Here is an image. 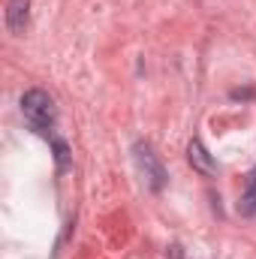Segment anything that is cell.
Instances as JSON below:
<instances>
[{"label":"cell","mask_w":256,"mask_h":259,"mask_svg":"<svg viewBox=\"0 0 256 259\" xmlns=\"http://www.w3.org/2000/svg\"><path fill=\"white\" fill-rule=\"evenodd\" d=\"M133 160H136L139 172L145 175L148 187H151L154 193H160V190L166 187V166L160 163V157L154 154V148H151L148 142H136V145H133Z\"/></svg>","instance_id":"cell-2"},{"label":"cell","mask_w":256,"mask_h":259,"mask_svg":"<svg viewBox=\"0 0 256 259\" xmlns=\"http://www.w3.org/2000/svg\"><path fill=\"white\" fill-rule=\"evenodd\" d=\"M238 211L244 217H253L256 214V166L250 169V175L244 181V193H241V202H238Z\"/></svg>","instance_id":"cell-5"},{"label":"cell","mask_w":256,"mask_h":259,"mask_svg":"<svg viewBox=\"0 0 256 259\" xmlns=\"http://www.w3.org/2000/svg\"><path fill=\"white\" fill-rule=\"evenodd\" d=\"M27 9L30 0H6V27L12 36H21L27 27Z\"/></svg>","instance_id":"cell-3"},{"label":"cell","mask_w":256,"mask_h":259,"mask_svg":"<svg viewBox=\"0 0 256 259\" xmlns=\"http://www.w3.org/2000/svg\"><path fill=\"white\" fill-rule=\"evenodd\" d=\"M187 160H190V166L199 172V175H214V172H217L214 157L208 154V148H205L199 139H193L190 145H187Z\"/></svg>","instance_id":"cell-4"},{"label":"cell","mask_w":256,"mask_h":259,"mask_svg":"<svg viewBox=\"0 0 256 259\" xmlns=\"http://www.w3.org/2000/svg\"><path fill=\"white\" fill-rule=\"evenodd\" d=\"M21 115L30 127L42 136H52L55 130V121H58V109H55V100L39 91V88H30L24 97H21Z\"/></svg>","instance_id":"cell-1"},{"label":"cell","mask_w":256,"mask_h":259,"mask_svg":"<svg viewBox=\"0 0 256 259\" xmlns=\"http://www.w3.org/2000/svg\"><path fill=\"white\" fill-rule=\"evenodd\" d=\"M52 148H55V160H58V172H66L69 169V145L64 139L52 136Z\"/></svg>","instance_id":"cell-6"}]
</instances>
